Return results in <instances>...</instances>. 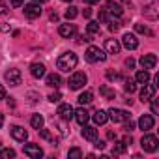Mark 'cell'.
Listing matches in <instances>:
<instances>
[{"mask_svg": "<svg viewBox=\"0 0 159 159\" xmlns=\"http://www.w3.org/2000/svg\"><path fill=\"white\" fill-rule=\"evenodd\" d=\"M77 62H79L77 54L69 51V52H64V54H60V58L56 60V67H58L60 71H66V73H69L71 69H75V67H77Z\"/></svg>", "mask_w": 159, "mask_h": 159, "instance_id": "1", "label": "cell"}, {"mask_svg": "<svg viewBox=\"0 0 159 159\" xmlns=\"http://www.w3.org/2000/svg\"><path fill=\"white\" fill-rule=\"evenodd\" d=\"M86 81H88L86 73H83V71H75V73L69 77L67 86H69V90H81V88L86 84Z\"/></svg>", "mask_w": 159, "mask_h": 159, "instance_id": "2", "label": "cell"}, {"mask_svg": "<svg viewBox=\"0 0 159 159\" xmlns=\"http://www.w3.org/2000/svg\"><path fill=\"white\" fill-rule=\"evenodd\" d=\"M86 60L88 62H105L107 60V54L99 49V47H88L86 49Z\"/></svg>", "mask_w": 159, "mask_h": 159, "instance_id": "3", "label": "cell"}, {"mask_svg": "<svg viewBox=\"0 0 159 159\" xmlns=\"http://www.w3.org/2000/svg\"><path fill=\"white\" fill-rule=\"evenodd\" d=\"M140 146H142L144 152H155V150L159 148V140H157V137H153V135H144V137L140 139Z\"/></svg>", "mask_w": 159, "mask_h": 159, "instance_id": "4", "label": "cell"}, {"mask_svg": "<svg viewBox=\"0 0 159 159\" xmlns=\"http://www.w3.org/2000/svg\"><path fill=\"white\" fill-rule=\"evenodd\" d=\"M4 79L10 83V86H19L21 84V71L17 69V67H11V69H8L6 73H4Z\"/></svg>", "mask_w": 159, "mask_h": 159, "instance_id": "5", "label": "cell"}, {"mask_svg": "<svg viewBox=\"0 0 159 159\" xmlns=\"http://www.w3.org/2000/svg\"><path fill=\"white\" fill-rule=\"evenodd\" d=\"M107 114H109V118H111V120H112L114 124L125 122V120L129 118V112H127V111H124V109H114V107H112V109H111V111H109Z\"/></svg>", "mask_w": 159, "mask_h": 159, "instance_id": "6", "label": "cell"}, {"mask_svg": "<svg viewBox=\"0 0 159 159\" xmlns=\"http://www.w3.org/2000/svg\"><path fill=\"white\" fill-rule=\"evenodd\" d=\"M23 152H25V155H28L30 159H39V157H43V150H41L38 144H26V146L23 148Z\"/></svg>", "mask_w": 159, "mask_h": 159, "instance_id": "7", "label": "cell"}, {"mask_svg": "<svg viewBox=\"0 0 159 159\" xmlns=\"http://www.w3.org/2000/svg\"><path fill=\"white\" fill-rule=\"evenodd\" d=\"M122 45L127 49V51H135L137 47H139V39H137V36L135 34H124V38H122Z\"/></svg>", "mask_w": 159, "mask_h": 159, "instance_id": "8", "label": "cell"}, {"mask_svg": "<svg viewBox=\"0 0 159 159\" xmlns=\"http://www.w3.org/2000/svg\"><path fill=\"white\" fill-rule=\"evenodd\" d=\"M41 6L39 4H26L25 6V15L28 17V19H38L39 15H41Z\"/></svg>", "mask_w": 159, "mask_h": 159, "instance_id": "9", "label": "cell"}, {"mask_svg": "<svg viewBox=\"0 0 159 159\" xmlns=\"http://www.w3.org/2000/svg\"><path fill=\"white\" fill-rule=\"evenodd\" d=\"M155 96V84H144V88L140 90V101L142 103H146V101H150L152 98Z\"/></svg>", "mask_w": 159, "mask_h": 159, "instance_id": "10", "label": "cell"}, {"mask_svg": "<svg viewBox=\"0 0 159 159\" xmlns=\"http://www.w3.org/2000/svg\"><path fill=\"white\" fill-rule=\"evenodd\" d=\"M153 124H155V120H153L152 114H142V116L139 118V127H140L142 131H150V129L153 127Z\"/></svg>", "mask_w": 159, "mask_h": 159, "instance_id": "11", "label": "cell"}, {"mask_svg": "<svg viewBox=\"0 0 159 159\" xmlns=\"http://www.w3.org/2000/svg\"><path fill=\"white\" fill-rule=\"evenodd\" d=\"M10 133H11V137H13L15 140H19V142H25V140L28 139V131H26L25 127H21V125H13Z\"/></svg>", "mask_w": 159, "mask_h": 159, "instance_id": "12", "label": "cell"}, {"mask_svg": "<svg viewBox=\"0 0 159 159\" xmlns=\"http://www.w3.org/2000/svg\"><path fill=\"white\" fill-rule=\"evenodd\" d=\"M140 66H142L144 69H153V67L157 66V56H155V54H144V56L140 58Z\"/></svg>", "mask_w": 159, "mask_h": 159, "instance_id": "13", "label": "cell"}, {"mask_svg": "<svg viewBox=\"0 0 159 159\" xmlns=\"http://www.w3.org/2000/svg\"><path fill=\"white\" fill-rule=\"evenodd\" d=\"M73 107L69 105V103H62L60 107H58V114H60V118L62 120H71L73 118Z\"/></svg>", "mask_w": 159, "mask_h": 159, "instance_id": "14", "label": "cell"}, {"mask_svg": "<svg viewBox=\"0 0 159 159\" xmlns=\"http://www.w3.org/2000/svg\"><path fill=\"white\" fill-rule=\"evenodd\" d=\"M81 135L86 139V140H90V142H94L96 139H98V129L94 127V125H83V131H81Z\"/></svg>", "mask_w": 159, "mask_h": 159, "instance_id": "15", "label": "cell"}, {"mask_svg": "<svg viewBox=\"0 0 159 159\" xmlns=\"http://www.w3.org/2000/svg\"><path fill=\"white\" fill-rule=\"evenodd\" d=\"M73 118L77 120V124L84 125V124L90 120V114H88V111H86V109H83V107H81V109H77V111L73 112Z\"/></svg>", "mask_w": 159, "mask_h": 159, "instance_id": "16", "label": "cell"}, {"mask_svg": "<svg viewBox=\"0 0 159 159\" xmlns=\"http://www.w3.org/2000/svg\"><path fill=\"white\" fill-rule=\"evenodd\" d=\"M105 49H107L109 54H118L120 49H122V45H120L118 39H107V41H105Z\"/></svg>", "mask_w": 159, "mask_h": 159, "instance_id": "17", "label": "cell"}, {"mask_svg": "<svg viewBox=\"0 0 159 159\" xmlns=\"http://www.w3.org/2000/svg\"><path fill=\"white\" fill-rule=\"evenodd\" d=\"M30 73H32V77L41 79V77H45V66H43V64H39V62H36V64H32V66H30Z\"/></svg>", "mask_w": 159, "mask_h": 159, "instance_id": "18", "label": "cell"}, {"mask_svg": "<svg viewBox=\"0 0 159 159\" xmlns=\"http://www.w3.org/2000/svg\"><path fill=\"white\" fill-rule=\"evenodd\" d=\"M58 34L62 36V38H71L73 34H75V25H60V28H58Z\"/></svg>", "mask_w": 159, "mask_h": 159, "instance_id": "19", "label": "cell"}, {"mask_svg": "<svg viewBox=\"0 0 159 159\" xmlns=\"http://www.w3.org/2000/svg\"><path fill=\"white\" fill-rule=\"evenodd\" d=\"M45 83H47V86H51V88H58V86H60V83H62V79H60V75L51 73V75H47Z\"/></svg>", "mask_w": 159, "mask_h": 159, "instance_id": "20", "label": "cell"}, {"mask_svg": "<svg viewBox=\"0 0 159 159\" xmlns=\"http://www.w3.org/2000/svg\"><path fill=\"white\" fill-rule=\"evenodd\" d=\"M105 8H107V11H111V13H112V15H116V17H120V15H122V11H124V10H122V6H120V4H116V2H112V0H109V2L105 4Z\"/></svg>", "mask_w": 159, "mask_h": 159, "instance_id": "21", "label": "cell"}, {"mask_svg": "<svg viewBox=\"0 0 159 159\" xmlns=\"http://www.w3.org/2000/svg\"><path fill=\"white\" fill-rule=\"evenodd\" d=\"M150 81V73H148V69H140V71H137V75H135V83H139V84H146Z\"/></svg>", "mask_w": 159, "mask_h": 159, "instance_id": "22", "label": "cell"}, {"mask_svg": "<svg viewBox=\"0 0 159 159\" xmlns=\"http://www.w3.org/2000/svg\"><path fill=\"white\" fill-rule=\"evenodd\" d=\"M92 118H94V122H96L98 125H103V124H107V120H109V114H107L105 111H96Z\"/></svg>", "mask_w": 159, "mask_h": 159, "instance_id": "23", "label": "cell"}, {"mask_svg": "<svg viewBox=\"0 0 159 159\" xmlns=\"http://www.w3.org/2000/svg\"><path fill=\"white\" fill-rule=\"evenodd\" d=\"M43 122H45V120H43L41 114H34V116L30 118V125H32L34 129H41V127H43Z\"/></svg>", "mask_w": 159, "mask_h": 159, "instance_id": "24", "label": "cell"}, {"mask_svg": "<svg viewBox=\"0 0 159 159\" xmlns=\"http://www.w3.org/2000/svg\"><path fill=\"white\" fill-rule=\"evenodd\" d=\"M99 23L98 21H90L88 25H86V32L90 34V36H96V34H99Z\"/></svg>", "mask_w": 159, "mask_h": 159, "instance_id": "25", "label": "cell"}, {"mask_svg": "<svg viewBox=\"0 0 159 159\" xmlns=\"http://www.w3.org/2000/svg\"><path fill=\"white\" fill-rule=\"evenodd\" d=\"M92 99H94V94L92 92H84V94H81V96H79V103H81V105H88V103H92Z\"/></svg>", "mask_w": 159, "mask_h": 159, "instance_id": "26", "label": "cell"}, {"mask_svg": "<svg viewBox=\"0 0 159 159\" xmlns=\"http://www.w3.org/2000/svg\"><path fill=\"white\" fill-rule=\"evenodd\" d=\"M155 8H157V2H153V4H150V6H148V8L144 10V15H146V17H150V19H157V13L153 11Z\"/></svg>", "mask_w": 159, "mask_h": 159, "instance_id": "27", "label": "cell"}, {"mask_svg": "<svg viewBox=\"0 0 159 159\" xmlns=\"http://www.w3.org/2000/svg\"><path fill=\"white\" fill-rule=\"evenodd\" d=\"M124 90H125L127 94H133V92L137 90V84H135V81H133V79H125V84H124Z\"/></svg>", "mask_w": 159, "mask_h": 159, "instance_id": "28", "label": "cell"}, {"mask_svg": "<svg viewBox=\"0 0 159 159\" xmlns=\"http://www.w3.org/2000/svg\"><path fill=\"white\" fill-rule=\"evenodd\" d=\"M11 157H15V150H11V148L0 150V159H11Z\"/></svg>", "mask_w": 159, "mask_h": 159, "instance_id": "29", "label": "cell"}, {"mask_svg": "<svg viewBox=\"0 0 159 159\" xmlns=\"http://www.w3.org/2000/svg\"><path fill=\"white\" fill-rule=\"evenodd\" d=\"M67 157H69V159H81V157H83L81 148H71V150L67 152Z\"/></svg>", "mask_w": 159, "mask_h": 159, "instance_id": "30", "label": "cell"}, {"mask_svg": "<svg viewBox=\"0 0 159 159\" xmlns=\"http://www.w3.org/2000/svg\"><path fill=\"white\" fill-rule=\"evenodd\" d=\"M99 92H101V96H105L107 99H114V90H112V88H109V86H101Z\"/></svg>", "mask_w": 159, "mask_h": 159, "instance_id": "31", "label": "cell"}, {"mask_svg": "<svg viewBox=\"0 0 159 159\" xmlns=\"http://www.w3.org/2000/svg\"><path fill=\"white\" fill-rule=\"evenodd\" d=\"M38 131H39V135H41L45 140H51L52 144H56V140H54V137L51 135V131H49V129H43V127H41V129H38Z\"/></svg>", "mask_w": 159, "mask_h": 159, "instance_id": "32", "label": "cell"}, {"mask_svg": "<svg viewBox=\"0 0 159 159\" xmlns=\"http://www.w3.org/2000/svg\"><path fill=\"white\" fill-rule=\"evenodd\" d=\"M77 13H79V11H77V8H75V6H69V8L66 10V19H67V21H71V19H75V17H77Z\"/></svg>", "mask_w": 159, "mask_h": 159, "instance_id": "33", "label": "cell"}, {"mask_svg": "<svg viewBox=\"0 0 159 159\" xmlns=\"http://www.w3.org/2000/svg\"><path fill=\"white\" fill-rule=\"evenodd\" d=\"M125 148H127V146H125V144L120 140V142H116V144H114V148H112V153L120 155V153H124V152H125Z\"/></svg>", "mask_w": 159, "mask_h": 159, "instance_id": "34", "label": "cell"}, {"mask_svg": "<svg viewBox=\"0 0 159 159\" xmlns=\"http://www.w3.org/2000/svg\"><path fill=\"white\" fill-rule=\"evenodd\" d=\"M120 26H122V23H120L118 19H111V21H109V30H111V32L120 30Z\"/></svg>", "mask_w": 159, "mask_h": 159, "instance_id": "35", "label": "cell"}, {"mask_svg": "<svg viewBox=\"0 0 159 159\" xmlns=\"http://www.w3.org/2000/svg\"><path fill=\"white\" fill-rule=\"evenodd\" d=\"M135 30H137L139 34H152V32L148 30V26H146V25H135Z\"/></svg>", "mask_w": 159, "mask_h": 159, "instance_id": "36", "label": "cell"}, {"mask_svg": "<svg viewBox=\"0 0 159 159\" xmlns=\"http://www.w3.org/2000/svg\"><path fill=\"white\" fill-rule=\"evenodd\" d=\"M60 99H62V94H60V92H54V94L49 96V101H51V103H58Z\"/></svg>", "mask_w": 159, "mask_h": 159, "instance_id": "37", "label": "cell"}, {"mask_svg": "<svg viewBox=\"0 0 159 159\" xmlns=\"http://www.w3.org/2000/svg\"><path fill=\"white\" fill-rule=\"evenodd\" d=\"M125 122H127V120H125ZM124 129H125V133H131V131H133V129H135V124H133V122H131V120H129V122H127V124H125V125H124Z\"/></svg>", "mask_w": 159, "mask_h": 159, "instance_id": "38", "label": "cell"}, {"mask_svg": "<svg viewBox=\"0 0 159 159\" xmlns=\"http://www.w3.org/2000/svg\"><path fill=\"white\" fill-rule=\"evenodd\" d=\"M94 142H96V144H94V146H96V148H98V150H103V148H105V140H98V139H96V140H94Z\"/></svg>", "mask_w": 159, "mask_h": 159, "instance_id": "39", "label": "cell"}, {"mask_svg": "<svg viewBox=\"0 0 159 159\" xmlns=\"http://www.w3.org/2000/svg\"><path fill=\"white\" fill-rule=\"evenodd\" d=\"M10 2H11V6H13V8H19V6H23V4H25V0H10Z\"/></svg>", "mask_w": 159, "mask_h": 159, "instance_id": "40", "label": "cell"}, {"mask_svg": "<svg viewBox=\"0 0 159 159\" xmlns=\"http://www.w3.org/2000/svg\"><path fill=\"white\" fill-rule=\"evenodd\" d=\"M122 142H124V144H125V146H129V144H131V142H133V139H131V135H125V137H124V139H122Z\"/></svg>", "mask_w": 159, "mask_h": 159, "instance_id": "41", "label": "cell"}, {"mask_svg": "<svg viewBox=\"0 0 159 159\" xmlns=\"http://www.w3.org/2000/svg\"><path fill=\"white\" fill-rule=\"evenodd\" d=\"M107 19H109V15H107V11H105V10H103V11H99V21H103V23H105Z\"/></svg>", "mask_w": 159, "mask_h": 159, "instance_id": "42", "label": "cell"}, {"mask_svg": "<svg viewBox=\"0 0 159 159\" xmlns=\"http://www.w3.org/2000/svg\"><path fill=\"white\" fill-rule=\"evenodd\" d=\"M150 101H152V112H153V114H157V103H155V99L152 98Z\"/></svg>", "mask_w": 159, "mask_h": 159, "instance_id": "43", "label": "cell"}, {"mask_svg": "<svg viewBox=\"0 0 159 159\" xmlns=\"http://www.w3.org/2000/svg\"><path fill=\"white\" fill-rule=\"evenodd\" d=\"M107 77L112 81V79H118V73H114V71H107Z\"/></svg>", "mask_w": 159, "mask_h": 159, "instance_id": "44", "label": "cell"}, {"mask_svg": "<svg viewBox=\"0 0 159 159\" xmlns=\"http://www.w3.org/2000/svg\"><path fill=\"white\" fill-rule=\"evenodd\" d=\"M125 66H127V67H135V60H133V58H127V60H125Z\"/></svg>", "mask_w": 159, "mask_h": 159, "instance_id": "45", "label": "cell"}, {"mask_svg": "<svg viewBox=\"0 0 159 159\" xmlns=\"http://www.w3.org/2000/svg\"><path fill=\"white\" fill-rule=\"evenodd\" d=\"M8 11V8H6V4L2 2V0H0V13H6Z\"/></svg>", "mask_w": 159, "mask_h": 159, "instance_id": "46", "label": "cell"}, {"mask_svg": "<svg viewBox=\"0 0 159 159\" xmlns=\"http://www.w3.org/2000/svg\"><path fill=\"white\" fill-rule=\"evenodd\" d=\"M4 98H6V88L0 84V99H4Z\"/></svg>", "mask_w": 159, "mask_h": 159, "instance_id": "47", "label": "cell"}, {"mask_svg": "<svg viewBox=\"0 0 159 159\" xmlns=\"http://www.w3.org/2000/svg\"><path fill=\"white\" fill-rule=\"evenodd\" d=\"M107 139H116V133L114 131H107Z\"/></svg>", "mask_w": 159, "mask_h": 159, "instance_id": "48", "label": "cell"}, {"mask_svg": "<svg viewBox=\"0 0 159 159\" xmlns=\"http://www.w3.org/2000/svg\"><path fill=\"white\" fill-rule=\"evenodd\" d=\"M84 2H86V4H90V6H92V4H98V2H99V0H84Z\"/></svg>", "mask_w": 159, "mask_h": 159, "instance_id": "49", "label": "cell"}, {"mask_svg": "<svg viewBox=\"0 0 159 159\" xmlns=\"http://www.w3.org/2000/svg\"><path fill=\"white\" fill-rule=\"evenodd\" d=\"M90 15H92V11H90V8H86L84 10V17H90Z\"/></svg>", "mask_w": 159, "mask_h": 159, "instance_id": "50", "label": "cell"}, {"mask_svg": "<svg viewBox=\"0 0 159 159\" xmlns=\"http://www.w3.org/2000/svg\"><path fill=\"white\" fill-rule=\"evenodd\" d=\"M4 125V114H0V127Z\"/></svg>", "mask_w": 159, "mask_h": 159, "instance_id": "51", "label": "cell"}, {"mask_svg": "<svg viewBox=\"0 0 159 159\" xmlns=\"http://www.w3.org/2000/svg\"><path fill=\"white\" fill-rule=\"evenodd\" d=\"M36 2H47V0H36Z\"/></svg>", "mask_w": 159, "mask_h": 159, "instance_id": "52", "label": "cell"}, {"mask_svg": "<svg viewBox=\"0 0 159 159\" xmlns=\"http://www.w3.org/2000/svg\"><path fill=\"white\" fill-rule=\"evenodd\" d=\"M64 2H71V0H64Z\"/></svg>", "mask_w": 159, "mask_h": 159, "instance_id": "53", "label": "cell"}, {"mask_svg": "<svg viewBox=\"0 0 159 159\" xmlns=\"http://www.w3.org/2000/svg\"><path fill=\"white\" fill-rule=\"evenodd\" d=\"M0 148H2V142H0Z\"/></svg>", "mask_w": 159, "mask_h": 159, "instance_id": "54", "label": "cell"}]
</instances>
